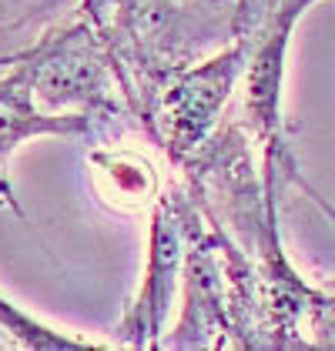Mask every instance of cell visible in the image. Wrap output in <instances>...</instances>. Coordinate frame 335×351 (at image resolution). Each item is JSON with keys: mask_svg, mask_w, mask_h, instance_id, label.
Segmentation results:
<instances>
[{"mask_svg": "<svg viewBox=\"0 0 335 351\" xmlns=\"http://www.w3.org/2000/svg\"><path fill=\"white\" fill-rule=\"evenodd\" d=\"M245 64H249V40L238 37L228 51L215 54L205 64L174 71L161 84L151 121L171 161L188 164L211 141L222 108L228 104L238 77L245 74Z\"/></svg>", "mask_w": 335, "mask_h": 351, "instance_id": "cell-1", "label": "cell"}, {"mask_svg": "<svg viewBox=\"0 0 335 351\" xmlns=\"http://www.w3.org/2000/svg\"><path fill=\"white\" fill-rule=\"evenodd\" d=\"M27 57L34 97L44 110L54 114H94L111 110V81H108V54L104 44L87 24L60 30L41 40Z\"/></svg>", "mask_w": 335, "mask_h": 351, "instance_id": "cell-2", "label": "cell"}, {"mask_svg": "<svg viewBox=\"0 0 335 351\" xmlns=\"http://www.w3.org/2000/svg\"><path fill=\"white\" fill-rule=\"evenodd\" d=\"M195 211L181 194H165L151 217V241H148V268L141 291L121 324V338L135 348L154 345L161 335L171 301L181 281V268L188 261V234H192Z\"/></svg>", "mask_w": 335, "mask_h": 351, "instance_id": "cell-3", "label": "cell"}, {"mask_svg": "<svg viewBox=\"0 0 335 351\" xmlns=\"http://www.w3.org/2000/svg\"><path fill=\"white\" fill-rule=\"evenodd\" d=\"M91 128L87 114H54V110H41L34 97V77H30L27 57H21V64L14 67V74H7L0 81V204L17 208L10 184H7V158L10 151L41 134H84Z\"/></svg>", "mask_w": 335, "mask_h": 351, "instance_id": "cell-4", "label": "cell"}, {"mask_svg": "<svg viewBox=\"0 0 335 351\" xmlns=\"http://www.w3.org/2000/svg\"><path fill=\"white\" fill-rule=\"evenodd\" d=\"M0 328L10 331V335H14L21 345H27V348H84V345H87L84 338L57 335L54 328L27 318L24 311H17L3 295H0Z\"/></svg>", "mask_w": 335, "mask_h": 351, "instance_id": "cell-5", "label": "cell"}]
</instances>
